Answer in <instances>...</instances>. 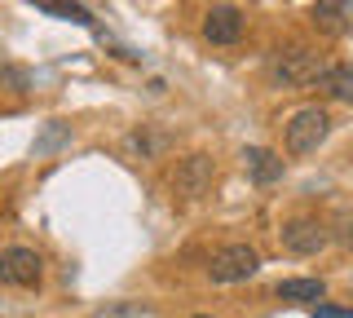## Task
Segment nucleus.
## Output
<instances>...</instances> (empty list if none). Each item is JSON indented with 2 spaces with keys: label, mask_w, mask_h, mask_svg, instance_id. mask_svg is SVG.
I'll list each match as a JSON object with an SVG mask.
<instances>
[{
  "label": "nucleus",
  "mask_w": 353,
  "mask_h": 318,
  "mask_svg": "<svg viewBox=\"0 0 353 318\" xmlns=\"http://www.w3.org/2000/svg\"><path fill=\"white\" fill-rule=\"evenodd\" d=\"M331 133V115L323 111V106H305V111H296L292 119H287L283 128V141L292 155H309V150H318Z\"/></svg>",
  "instance_id": "obj_2"
},
{
  "label": "nucleus",
  "mask_w": 353,
  "mask_h": 318,
  "mask_svg": "<svg viewBox=\"0 0 353 318\" xmlns=\"http://www.w3.org/2000/svg\"><path fill=\"white\" fill-rule=\"evenodd\" d=\"M309 314L314 318H353V310H345V305H323V301L309 305Z\"/></svg>",
  "instance_id": "obj_17"
},
{
  "label": "nucleus",
  "mask_w": 353,
  "mask_h": 318,
  "mask_svg": "<svg viewBox=\"0 0 353 318\" xmlns=\"http://www.w3.org/2000/svg\"><path fill=\"white\" fill-rule=\"evenodd\" d=\"M93 318H154V310L150 305H137V301H115L106 310H97Z\"/></svg>",
  "instance_id": "obj_15"
},
{
  "label": "nucleus",
  "mask_w": 353,
  "mask_h": 318,
  "mask_svg": "<svg viewBox=\"0 0 353 318\" xmlns=\"http://www.w3.org/2000/svg\"><path fill=\"white\" fill-rule=\"evenodd\" d=\"M243 36V9L239 5H212L203 18V40L208 45H239Z\"/></svg>",
  "instance_id": "obj_8"
},
{
  "label": "nucleus",
  "mask_w": 353,
  "mask_h": 318,
  "mask_svg": "<svg viewBox=\"0 0 353 318\" xmlns=\"http://www.w3.org/2000/svg\"><path fill=\"white\" fill-rule=\"evenodd\" d=\"M318 89L331 93V97H340V102H353V67H349V62H327Z\"/></svg>",
  "instance_id": "obj_11"
},
{
  "label": "nucleus",
  "mask_w": 353,
  "mask_h": 318,
  "mask_svg": "<svg viewBox=\"0 0 353 318\" xmlns=\"http://www.w3.org/2000/svg\"><path fill=\"white\" fill-rule=\"evenodd\" d=\"M212 177H216V163L208 155H185L172 172V195H181V199H203V195L212 190Z\"/></svg>",
  "instance_id": "obj_5"
},
{
  "label": "nucleus",
  "mask_w": 353,
  "mask_h": 318,
  "mask_svg": "<svg viewBox=\"0 0 353 318\" xmlns=\"http://www.w3.org/2000/svg\"><path fill=\"white\" fill-rule=\"evenodd\" d=\"M323 71H327V58L314 53V49H305V45L283 49L279 58H274V67H270V75L283 84V89H309V84L323 80Z\"/></svg>",
  "instance_id": "obj_1"
},
{
  "label": "nucleus",
  "mask_w": 353,
  "mask_h": 318,
  "mask_svg": "<svg viewBox=\"0 0 353 318\" xmlns=\"http://www.w3.org/2000/svg\"><path fill=\"white\" fill-rule=\"evenodd\" d=\"M0 89H9V93H27L31 89V75L22 71V67H0Z\"/></svg>",
  "instance_id": "obj_16"
},
{
  "label": "nucleus",
  "mask_w": 353,
  "mask_h": 318,
  "mask_svg": "<svg viewBox=\"0 0 353 318\" xmlns=\"http://www.w3.org/2000/svg\"><path fill=\"white\" fill-rule=\"evenodd\" d=\"M274 292H279V301H292V305H318L327 296V283L323 279H283Z\"/></svg>",
  "instance_id": "obj_10"
},
{
  "label": "nucleus",
  "mask_w": 353,
  "mask_h": 318,
  "mask_svg": "<svg viewBox=\"0 0 353 318\" xmlns=\"http://www.w3.org/2000/svg\"><path fill=\"white\" fill-rule=\"evenodd\" d=\"M194 318H212V314H194Z\"/></svg>",
  "instance_id": "obj_18"
},
{
  "label": "nucleus",
  "mask_w": 353,
  "mask_h": 318,
  "mask_svg": "<svg viewBox=\"0 0 353 318\" xmlns=\"http://www.w3.org/2000/svg\"><path fill=\"white\" fill-rule=\"evenodd\" d=\"M36 9H44V14H53V18H62V23H75V27H88L93 31V14H88L84 5H75V0H31Z\"/></svg>",
  "instance_id": "obj_12"
},
{
  "label": "nucleus",
  "mask_w": 353,
  "mask_h": 318,
  "mask_svg": "<svg viewBox=\"0 0 353 318\" xmlns=\"http://www.w3.org/2000/svg\"><path fill=\"white\" fill-rule=\"evenodd\" d=\"M243 168H248V177L256 186H274V181H283L287 163L274 155V150H265V146H248L243 150Z\"/></svg>",
  "instance_id": "obj_9"
},
{
  "label": "nucleus",
  "mask_w": 353,
  "mask_h": 318,
  "mask_svg": "<svg viewBox=\"0 0 353 318\" xmlns=\"http://www.w3.org/2000/svg\"><path fill=\"white\" fill-rule=\"evenodd\" d=\"M44 279V261L36 248H0V283L5 288H36V283Z\"/></svg>",
  "instance_id": "obj_4"
},
{
  "label": "nucleus",
  "mask_w": 353,
  "mask_h": 318,
  "mask_svg": "<svg viewBox=\"0 0 353 318\" xmlns=\"http://www.w3.org/2000/svg\"><path fill=\"white\" fill-rule=\"evenodd\" d=\"M309 23H314L318 36H331V40L349 36V27H353V0H314V5H309Z\"/></svg>",
  "instance_id": "obj_7"
},
{
  "label": "nucleus",
  "mask_w": 353,
  "mask_h": 318,
  "mask_svg": "<svg viewBox=\"0 0 353 318\" xmlns=\"http://www.w3.org/2000/svg\"><path fill=\"white\" fill-rule=\"evenodd\" d=\"M256 270H261V252L248 244H230L212 252V261H208V279L212 283H248L256 279Z\"/></svg>",
  "instance_id": "obj_3"
},
{
  "label": "nucleus",
  "mask_w": 353,
  "mask_h": 318,
  "mask_svg": "<svg viewBox=\"0 0 353 318\" xmlns=\"http://www.w3.org/2000/svg\"><path fill=\"white\" fill-rule=\"evenodd\" d=\"M159 150H163V137L146 133V128H132V133H128V155L150 159V155H159Z\"/></svg>",
  "instance_id": "obj_14"
},
{
  "label": "nucleus",
  "mask_w": 353,
  "mask_h": 318,
  "mask_svg": "<svg viewBox=\"0 0 353 318\" xmlns=\"http://www.w3.org/2000/svg\"><path fill=\"white\" fill-rule=\"evenodd\" d=\"M279 239H283V252H292V257H318L331 235H327L323 221H314V217H296V221H287L279 230Z\"/></svg>",
  "instance_id": "obj_6"
},
{
  "label": "nucleus",
  "mask_w": 353,
  "mask_h": 318,
  "mask_svg": "<svg viewBox=\"0 0 353 318\" xmlns=\"http://www.w3.org/2000/svg\"><path fill=\"white\" fill-rule=\"evenodd\" d=\"M66 141H71V124H62V119H53L49 128H44V137L36 141V155H53V150H62Z\"/></svg>",
  "instance_id": "obj_13"
}]
</instances>
